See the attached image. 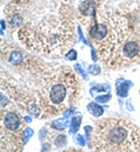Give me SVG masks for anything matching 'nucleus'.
<instances>
[{"label": "nucleus", "mask_w": 140, "mask_h": 152, "mask_svg": "<svg viewBox=\"0 0 140 152\" xmlns=\"http://www.w3.org/2000/svg\"><path fill=\"white\" fill-rule=\"evenodd\" d=\"M36 91V102L46 116L63 111L77 98L80 84L71 69L62 67L55 72L42 74V83ZM44 116V117H46Z\"/></svg>", "instance_id": "f257e3e1"}, {"label": "nucleus", "mask_w": 140, "mask_h": 152, "mask_svg": "<svg viewBox=\"0 0 140 152\" xmlns=\"http://www.w3.org/2000/svg\"><path fill=\"white\" fill-rule=\"evenodd\" d=\"M134 125L125 119L106 118L96 123L94 149L96 151H133Z\"/></svg>", "instance_id": "f03ea898"}, {"label": "nucleus", "mask_w": 140, "mask_h": 152, "mask_svg": "<svg viewBox=\"0 0 140 152\" xmlns=\"http://www.w3.org/2000/svg\"><path fill=\"white\" fill-rule=\"evenodd\" d=\"M23 132L19 115L13 111L1 113V151L22 150Z\"/></svg>", "instance_id": "7ed1b4c3"}, {"label": "nucleus", "mask_w": 140, "mask_h": 152, "mask_svg": "<svg viewBox=\"0 0 140 152\" xmlns=\"http://www.w3.org/2000/svg\"><path fill=\"white\" fill-rule=\"evenodd\" d=\"M140 63V31L130 32L111 60L105 64L109 68H124Z\"/></svg>", "instance_id": "20e7f679"}, {"label": "nucleus", "mask_w": 140, "mask_h": 152, "mask_svg": "<svg viewBox=\"0 0 140 152\" xmlns=\"http://www.w3.org/2000/svg\"><path fill=\"white\" fill-rule=\"evenodd\" d=\"M25 60L23 54L20 50L15 48H11L8 52H6V61L12 66H20Z\"/></svg>", "instance_id": "39448f33"}, {"label": "nucleus", "mask_w": 140, "mask_h": 152, "mask_svg": "<svg viewBox=\"0 0 140 152\" xmlns=\"http://www.w3.org/2000/svg\"><path fill=\"white\" fill-rule=\"evenodd\" d=\"M132 87V82L131 81H124L123 83H117V94L120 97H126L128 94V89Z\"/></svg>", "instance_id": "423d86ee"}, {"label": "nucleus", "mask_w": 140, "mask_h": 152, "mask_svg": "<svg viewBox=\"0 0 140 152\" xmlns=\"http://www.w3.org/2000/svg\"><path fill=\"white\" fill-rule=\"evenodd\" d=\"M88 110H89L90 114L96 116V117H100L102 115L104 114L103 108L99 107V105H98L97 103H95V102H91V103L88 104Z\"/></svg>", "instance_id": "0eeeda50"}, {"label": "nucleus", "mask_w": 140, "mask_h": 152, "mask_svg": "<svg viewBox=\"0 0 140 152\" xmlns=\"http://www.w3.org/2000/svg\"><path fill=\"white\" fill-rule=\"evenodd\" d=\"M132 143H133V151H140V129L136 126L132 132Z\"/></svg>", "instance_id": "6e6552de"}, {"label": "nucleus", "mask_w": 140, "mask_h": 152, "mask_svg": "<svg viewBox=\"0 0 140 152\" xmlns=\"http://www.w3.org/2000/svg\"><path fill=\"white\" fill-rule=\"evenodd\" d=\"M65 118H67V117H65ZM65 118L57 119V121H53V122L50 123V126L54 128L55 130H59V131L64 130V129L67 128V125H68V121H67Z\"/></svg>", "instance_id": "1a4fd4ad"}, {"label": "nucleus", "mask_w": 140, "mask_h": 152, "mask_svg": "<svg viewBox=\"0 0 140 152\" xmlns=\"http://www.w3.org/2000/svg\"><path fill=\"white\" fill-rule=\"evenodd\" d=\"M81 122H82V116H75V117H73V119L70 122V129H69L70 133L77 132V130L80 129Z\"/></svg>", "instance_id": "9d476101"}, {"label": "nucleus", "mask_w": 140, "mask_h": 152, "mask_svg": "<svg viewBox=\"0 0 140 152\" xmlns=\"http://www.w3.org/2000/svg\"><path fill=\"white\" fill-rule=\"evenodd\" d=\"M54 144L56 148H64L67 144V138L64 134H59L56 136V139H54Z\"/></svg>", "instance_id": "9b49d317"}, {"label": "nucleus", "mask_w": 140, "mask_h": 152, "mask_svg": "<svg viewBox=\"0 0 140 152\" xmlns=\"http://www.w3.org/2000/svg\"><path fill=\"white\" fill-rule=\"evenodd\" d=\"M88 70H89V73L92 74V75H98L100 72L99 67H98L97 64H91V66H89Z\"/></svg>", "instance_id": "f8f14e48"}, {"label": "nucleus", "mask_w": 140, "mask_h": 152, "mask_svg": "<svg viewBox=\"0 0 140 152\" xmlns=\"http://www.w3.org/2000/svg\"><path fill=\"white\" fill-rule=\"evenodd\" d=\"M33 133H34V131H33V129H29V128H27L26 130H23V142L26 143L32 136H33Z\"/></svg>", "instance_id": "ddd939ff"}, {"label": "nucleus", "mask_w": 140, "mask_h": 152, "mask_svg": "<svg viewBox=\"0 0 140 152\" xmlns=\"http://www.w3.org/2000/svg\"><path fill=\"white\" fill-rule=\"evenodd\" d=\"M111 98V95H103V96H97L96 97V101L99 102V103H106L109 102Z\"/></svg>", "instance_id": "4468645a"}, {"label": "nucleus", "mask_w": 140, "mask_h": 152, "mask_svg": "<svg viewBox=\"0 0 140 152\" xmlns=\"http://www.w3.org/2000/svg\"><path fill=\"white\" fill-rule=\"evenodd\" d=\"M75 142L80 145V146H84L85 145V140H84V137L82 134H76L75 136Z\"/></svg>", "instance_id": "2eb2a0df"}, {"label": "nucleus", "mask_w": 140, "mask_h": 152, "mask_svg": "<svg viewBox=\"0 0 140 152\" xmlns=\"http://www.w3.org/2000/svg\"><path fill=\"white\" fill-rule=\"evenodd\" d=\"M67 58H68V60H70V61L76 60V58H77V53H76V50H74V49L69 50V52H68V54H67Z\"/></svg>", "instance_id": "dca6fc26"}, {"label": "nucleus", "mask_w": 140, "mask_h": 152, "mask_svg": "<svg viewBox=\"0 0 140 152\" xmlns=\"http://www.w3.org/2000/svg\"><path fill=\"white\" fill-rule=\"evenodd\" d=\"M92 90H98V91H109L110 90V87L106 86V84H103V86H96L95 88H92Z\"/></svg>", "instance_id": "f3484780"}, {"label": "nucleus", "mask_w": 140, "mask_h": 152, "mask_svg": "<svg viewBox=\"0 0 140 152\" xmlns=\"http://www.w3.org/2000/svg\"><path fill=\"white\" fill-rule=\"evenodd\" d=\"M75 69L78 72V74H81V75L83 76L84 78H86V75H85V72L82 69V67H81L80 64H75Z\"/></svg>", "instance_id": "a211bd4d"}, {"label": "nucleus", "mask_w": 140, "mask_h": 152, "mask_svg": "<svg viewBox=\"0 0 140 152\" xmlns=\"http://www.w3.org/2000/svg\"><path fill=\"white\" fill-rule=\"evenodd\" d=\"M84 130H85V133H86V138H88V139H90V132H91V128H90V126H85V128H84Z\"/></svg>", "instance_id": "6ab92c4d"}, {"label": "nucleus", "mask_w": 140, "mask_h": 152, "mask_svg": "<svg viewBox=\"0 0 140 152\" xmlns=\"http://www.w3.org/2000/svg\"><path fill=\"white\" fill-rule=\"evenodd\" d=\"M23 118H25V121H26L27 123H29V122H32V117H29V116H25Z\"/></svg>", "instance_id": "aec40b11"}, {"label": "nucleus", "mask_w": 140, "mask_h": 152, "mask_svg": "<svg viewBox=\"0 0 140 152\" xmlns=\"http://www.w3.org/2000/svg\"><path fill=\"white\" fill-rule=\"evenodd\" d=\"M127 107H128V109H130L131 111H133V108H132V105H131V103H130V102H127Z\"/></svg>", "instance_id": "412c9836"}]
</instances>
